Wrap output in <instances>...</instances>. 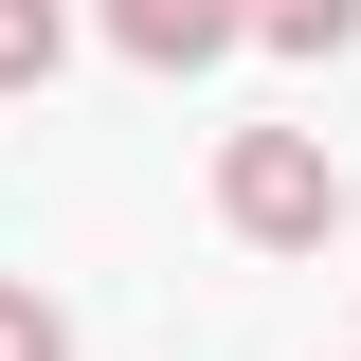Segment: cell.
<instances>
[{
	"label": "cell",
	"mask_w": 361,
	"mask_h": 361,
	"mask_svg": "<svg viewBox=\"0 0 361 361\" xmlns=\"http://www.w3.org/2000/svg\"><path fill=\"white\" fill-rule=\"evenodd\" d=\"M217 217L253 235V253H325V235H343V163H325L307 127H235V163H217Z\"/></svg>",
	"instance_id": "1"
},
{
	"label": "cell",
	"mask_w": 361,
	"mask_h": 361,
	"mask_svg": "<svg viewBox=\"0 0 361 361\" xmlns=\"http://www.w3.org/2000/svg\"><path fill=\"white\" fill-rule=\"evenodd\" d=\"M109 37H127L145 73H199V54H235V37H253V0H109Z\"/></svg>",
	"instance_id": "2"
},
{
	"label": "cell",
	"mask_w": 361,
	"mask_h": 361,
	"mask_svg": "<svg viewBox=\"0 0 361 361\" xmlns=\"http://www.w3.org/2000/svg\"><path fill=\"white\" fill-rule=\"evenodd\" d=\"M54 54H73V0H0V90H54Z\"/></svg>",
	"instance_id": "3"
},
{
	"label": "cell",
	"mask_w": 361,
	"mask_h": 361,
	"mask_svg": "<svg viewBox=\"0 0 361 361\" xmlns=\"http://www.w3.org/2000/svg\"><path fill=\"white\" fill-rule=\"evenodd\" d=\"M253 37H271V54H343V37H361V0H253Z\"/></svg>",
	"instance_id": "4"
},
{
	"label": "cell",
	"mask_w": 361,
	"mask_h": 361,
	"mask_svg": "<svg viewBox=\"0 0 361 361\" xmlns=\"http://www.w3.org/2000/svg\"><path fill=\"white\" fill-rule=\"evenodd\" d=\"M0 361H73V325H54V289H18V271H0Z\"/></svg>",
	"instance_id": "5"
}]
</instances>
